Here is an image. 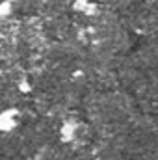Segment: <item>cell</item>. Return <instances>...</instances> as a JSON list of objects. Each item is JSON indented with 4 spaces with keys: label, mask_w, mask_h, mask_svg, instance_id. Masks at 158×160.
<instances>
[{
    "label": "cell",
    "mask_w": 158,
    "mask_h": 160,
    "mask_svg": "<svg viewBox=\"0 0 158 160\" xmlns=\"http://www.w3.org/2000/svg\"><path fill=\"white\" fill-rule=\"evenodd\" d=\"M13 125H15L13 112H4V114H0V130H11Z\"/></svg>",
    "instance_id": "1"
}]
</instances>
